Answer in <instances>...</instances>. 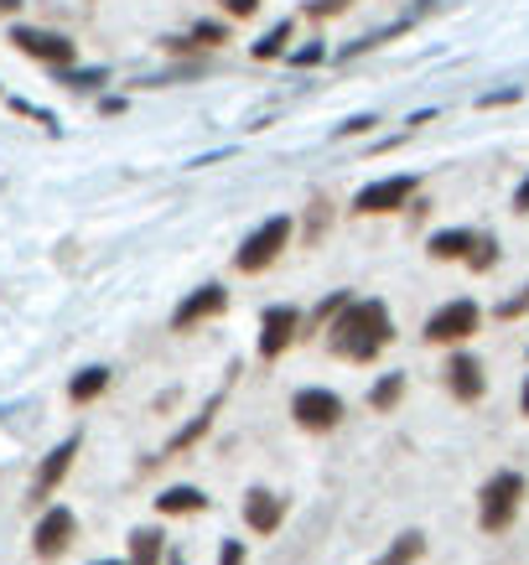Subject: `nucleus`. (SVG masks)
Masks as SVG:
<instances>
[{
	"label": "nucleus",
	"instance_id": "f257e3e1",
	"mask_svg": "<svg viewBox=\"0 0 529 565\" xmlns=\"http://www.w3.org/2000/svg\"><path fill=\"white\" fill-rule=\"evenodd\" d=\"M394 343V322H390V307L384 301H348V307L332 317L327 327V353L332 359H348V363H374L384 348Z\"/></svg>",
	"mask_w": 529,
	"mask_h": 565
},
{
	"label": "nucleus",
	"instance_id": "f03ea898",
	"mask_svg": "<svg viewBox=\"0 0 529 565\" xmlns=\"http://www.w3.org/2000/svg\"><path fill=\"white\" fill-rule=\"evenodd\" d=\"M525 503V478L519 472H494V478L478 488V524L488 534H504Z\"/></svg>",
	"mask_w": 529,
	"mask_h": 565
},
{
	"label": "nucleus",
	"instance_id": "7ed1b4c3",
	"mask_svg": "<svg viewBox=\"0 0 529 565\" xmlns=\"http://www.w3.org/2000/svg\"><path fill=\"white\" fill-rule=\"evenodd\" d=\"M286 244H290V218H265L255 234L240 244L234 265H240L244 275H255V270H265V265H275V255H281Z\"/></svg>",
	"mask_w": 529,
	"mask_h": 565
},
{
	"label": "nucleus",
	"instance_id": "20e7f679",
	"mask_svg": "<svg viewBox=\"0 0 529 565\" xmlns=\"http://www.w3.org/2000/svg\"><path fill=\"white\" fill-rule=\"evenodd\" d=\"M11 42H17V52H27V57H36V63H47L52 73H68L73 57H78V47H73L63 32H36V26H17V32H11Z\"/></svg>",
	"mask_w": 529,
	"mask_h": 565
},
{
	"label": "nucleus",
	"instance_id": "39448f33",
	"mask_svg": "<svg viewBox=\"0 0 529 565\" xmlns=\"http://www.w3.org/2000/svg\"><path fill=\"white\" fill-rule=\"evenodd\" d=\"M73 540H78V519H73V509L57 503V509H47V514L36 519V534H32L36 561H63Z\"/></svg>",
	"mask_w": 529,
	"mask_h": 565
},
{
	"label": "nucleus",
	"instance_id": "423d86ee",
	"mask_svg": "<svg viewBox=\"0 0 529 565\" xmlns=\"http://www.w3.org/2000/svg\"><path fill=\"white\" fill-rule=\"evenodd\" d=\"M290 415H296V426L301 430H338L342 420V399L332 390H301L296 399H290Z\"/></svg>",
	"mask_w": 529,
	"mask_h": 565
},
{
	"label": "nucleus",
	"instance_id": "0eeeda50",
	"mask_svg": "<svg viewBox=\"0 0 529 565\" xmlns=\"http://www.w3.org/2000/svg\"><path fill=\"white\" fill-rule=\"evenodd\" d=\"M478 322H483V311L473 301H446L426 322V343H462V338L478 332Z\"/></svg>",
	"mask_w": 529,
	"mask_h": 565
},
{
	"label": "nucleus",
	"instance_id": "6e6552de",
	"mask_svg": "<svg viewBox=\"0 0 529 565\" xmlns=\"http://www.w3.org/2000/svg\"><path fill=\"white\" fill-rule=\"evenodd\" d=\"M301 332V311L296 307H271L260 317V359H281Z\"/></svg>",
	"mask_w": 529,
	"mask_h": 565
},
{
	"label": "nucleus",
	"instance_id": "1a4fd4ad",
	"mask_svg": "<svg viewBox=\"0 0 529 565\" xmlns=\"http://www.w3.org/2000/svg\"><path fill=\"white\" fill-rule=\"evenodd\" d=\"M78 446H84V436H68V441H57L47 457H42V467H36V482H32V503H47V498L57 493V482L68 478L73 457H78Z\"/></svg>",
	"mask_w": 529,
	"mask_h": 565
},
{
	"label": "nucleus",
	"instance_id": "9d476101",
	"mask_svg": "<svg viewBox=\"0 0 529 565\" xmlns=\"http://www.w3.org/2000/svg\"><path fill=\"white\" fill-rule=\"evenodd\" d=\"M229 307V291H223L219 280H208V286H198V291L182 301V307L171 311V332H192L198 322H208V317H219V311Z\"/></svg>",
	"mask_w": 529,
	"mask_h": 565
},
{
	"label": "nucleus",
	"instance_id": "9b49d317",
	"mask_svg": "<svg viewBox=\"0 0 529 565\" xmlns=\"http://www.w3.org/2000/svg\"><path fill=\"white\" fill-rule=\"evenodd\" d=\"M415 192V177H384V182H369V188L353 198L359 213H400Z\"/></svg>",
	"mask_w": 529,
	"mask_h": 565
},
{
	"label": "nucleus",
	"instance_id": "f8f14e48",
	"mask_svg": "<svg viewBox=\"0 0 529 565\" xmlns=\"http://www.w3.org/2000/svg\"><path fill=\"white\" fill-rule=\"evenodd\" d=\"M244 524L255 534H275L286 524V498H275L271 488H250L244 493Z\"/></svg>",
	"mask_w": 529,
	"mask_h": 565
},
{
	"label": "nucleus",
	"instance_id": "ddd939ff",
	"mask_svg": "<svg viewBox=\"0 0 529 565\" xmlns=\"http://www.w3.org/2000/svg\"><path fill=\"white\" fill-rule=\"evenodd\" d=\"M442 374H446V390H452V399H462V405L483 399V390H488V379H483V363L467 359V353H452V363H446Z\"/></svg>",
	"mask_w": 529,
	"mask_h": 565
},
{
	"label": "nucleus",
	"instance_id": "4468645a",
	"mask_svg": "<svg viewBox=\"0 0 529 565\" xmlns=\"http://www.w3.org/2000/svg\"><path fill=\"white\" fill-rule=\"evenodd\" d=\"M219 405H223V394H213V399H208L203 405V415H192L188 426L177 430V436H171L167 446H161V462H171V457H182V451H188V446H198L208 436V426H213V415H219Z\"/></svg>",
	"mask_w": 529,
	"mask_h": 565
},
{
	"label": "nucleus",
	"instance_id": "2eb2a0df",
	"mask_svg": "<svg viewBox=\"0 0 529 565\" xmlns=\"http://www.w3.org/2000/svg\"><path fill=\"white\" fill-rule=\"evenodd\" d=\"M156 509L171 519H182V514H203L208 509V493L203 488H188V482H177V488H167V493L156 498Z\"/></svg>",
	"mask_w": 529,
	"mask_h": 565
},
{
	"label": "nucleus",
	"instance_id": "dca6fc26",
	"mask_svg": "<svg viewBox=\"0 0 529 565\" xmlns=\"http://www.w3.org/2000/svg\"><path fill=\"white\" fill-rule=\"evenodd\" d=\"M478 249V234L473 228H442L436 239H431V259H467Z\"/></svg>",
	"mask_w": 529,
	"mask_h": 565
},
{
	"label": "nucleus",
	"instance_id": "f3484780",
	"mask_svg": "<svg viewBox=\"0 0 529 565\" xmlns=\"http://www.w3.org/2000/svg\"><path fill=\"white\" fill-rule=\"evenodd\" d=\"M421 555H426V534H421V530H405V534H394V545L384 550L374 565H415Z\"/></svg>",
	"mask_w": 529,
	"mask_h": 565
},
{
	"label": "nucleus",
	"instance_id": "a211bd4d",
	"mask_svg": "<svg viewBox=\"0 0 529 565\" xmlns=\"http://www.w3.org/2000/svg\"><path fill=\"white\" fill-rule=\"evenodd\" d=\"M104 390H109V369H99V363H94V369H84V374L68 384V399H73V405H88V399H99Z\"/></svg>",
	"mask_w": 529,
	"mask_h": 565
},
{
	"label": "nucleus",
	"instance_id": "6ab92c4d",
	"mask_svg": "<svg viewBox=\"0 0 529 565\" xmlns=\"http://www.w3.org/2000/svg\"><path fill=\"white\" fill-rule=\"evenodd\" d=\"M167 545H161V530H136L130 534V565H161Z\"/></svg>",
	"mask_w": 529,
	"mask_h": 565
},
{
	"label": "nucleus",
	"instance_id": "aec40b11",
	"mask_svg": "<svg viewBox=\"0 0 529 565\" xmlns=\"http://www.w3.org/2000/svg\"><path fill=\"white\" fill-rule=\"evenodd\" d=\"M400 394H405V374H384L374 390H369V405H374V411H394Z\"/></svg>",
	"mask_w": 529,
	"mask_h": 565
},
{
	"label": "nucleus",
	"instance_id": "412c9836",
	"mask_svg": "<svg viewBox=\"0 0 529 565\" xmlns=\"http://www.w3.org/2000/svg\"><path fill=\"white\" fill-rule=\"evenodd\" d=\"M286 47H290V21H275L271 32L255 42V57H260V63H271V57H281Z\"/></svg>",
	"mask_w": 529,
	"mask_h": 565
},
{
	"label": "nucleus",
	"instance_id": "4be33fe9",
	"mask_svg": "<svg viewBox=\"0 0 529 565\" xmlns=\"http://www.w3.org/2000/svg\"><path fill=\"white\" fill-rule=\"evenodd\" d=\"M57 84H68V88H84V94H88V88H99L104 84V68H78V73H57Z\"/></svg>",
	"mask_w": 529,
	"mask_h": 565
},
{
	"label": "nucleus",
	"instance_id": "5701e85b",
	"mask_svg": "<svg viewBox=\"0 0 529 565\" xmlns=\"http://www.w3.org/2000/svg\"><path fill=\"white\" fill-rule=\"evenodd\" d=\"M467 265H473V270H494L498 265V239H478V249H473V255H467Z\"/></svg>",
	"mask_w": 529,
	"mask_h": 565
},
{
	"label": "nucleus",
	"instance_id": "b1692460",
	"mask_svg": "<svg viewBox=\"0 0 529 565\" xmlns=\"http://www.w3.org/2000/svg\"><path fill=\"white\" fill-rule=\"evenodd\" d=\"M327 223H332V203H311V223H307V239H311V244L322 239Z\"/></svg>",
	"mask_w": 529,
	"mask_h": 565
},
{
	"label": "nucleus",
	"instance_id": "393cba45",
	"mask_svg": "<svg viewBox=\"0 0 529 565\" xmlns=\"http://www.w3.org/2000/svg\"><path fill=\"white\" fill-rule=\"evenodd\" d=\"M192 47H219L223 42V26H213V21H203V26H192V36H188Z\"/></svg>",
	"mask_w": 529,
	"mask_h": 565
},
{
	"label": "nucleus",
	"instance_id": "a878e982",
	"mask_svg": "<svg viewBox=\"0 0 529 565\" xmlns=\"http://www.w3.org/2000/svg\"><path fill=\"white\" fill-rule=\"evenodd\" d=\"M348 0H307V17H338Z\"/></svg>",
	"mask_w": 529,
	"mask_h": 565
},
{
	"label": "nucleus",
	"instance_id": "bb28decb",
	"mask_svg": "<svg viewBox=\"0 0 529 565\" xmlns=\"http://www.w3.org/2000/svg\"><path fill=\"white\" fill-rule=\"evenodd\" d=\"M219 565H244V545H240V540H223Z\"/></svg>",
	"mask_w": 529,
	"mask_h": 565
},
{
	"label": "nucleus",
	"instance_id": "cd10ccee",
	"mask_svg": "<svg viewBox=\"0 0 529 565\" xmlns=\"http://www.w3.org/2000/svg\"><path fill=\"white\" fill-rule=\"evenodd\" d=\"M296 68H311V63H322V42H311V47H301L296 57H290Z\"/></svg>",
	"mask_w": 529,
	"mask_h": 565
},
{
	"label": "nucleus",
	"instance_id": "c85d7f7f",
	"mask_svg": "<svg viewBox=\"0 0 529 565\" xmlns=\"http://www.w3.org/2000/svg\"><path fill=\"white\" fill-rule=\"evenodd\" d=\"M519 311H529V286L514 296V301H504V307H498V317H519Z\"/></svg>",
	"mask_w": 529,
	"mask_h": 565
},
{
	"label": "nucleus",
	"instance_id": "c756f323",
	"mask_svg": "<svg viewBox=\"0 0 529 565\" xmlns=\"http://www.w3.org/2000/svg\"><path fill=\"white\" fill-rule=\"evenodd\" d=\"M514 99H519V88H504V94H483L478 109H494V104H514Z\"/></svg>",
	"mask_w": 529,
	"mask_h": 565
},
{
	"label": "nucleus",
	"instance_id": "7c9ffc66",
	"mask_svg": "<svg viewBox=\"0 0 529 565\" xmlns=\"http://www.w3.org/2000/svg\"><path fill=\"white\" fill-rule=\"evenodd\" d=\"M229 6V17H255L260 11V0H223Z\"/></svg>",
	"mask_w": 529,
	"mask_h": 565
},
{
	"label": "nucleus",
	"instance_id": "2f4dec72",
	"mask_svg": "<svg viewBox=\"0 0 529 565\" xmlns=\"http://www.w3.org/2000/svg\"><path fill=\"white\" fill-rule=\"evenodd\" d=\"M369 125H374V115H359V120H348V125H342V136H363Z\"/></svg>",
	"mask_w": 529,
	"mask_h": 565
},
{
	"label": "nucleus",
	"instance_id": "473e14b6",
	"mask_svg": "<svg viewBox=\"0 0 529 565\" xmlns=\"http://www.w3.org/2000/svg\"><path fill=\"white\" fill-rule=\"evenodd\" d=\"M514 207H519V213H529V177L519 182V192H514Z\"/></svg>",
	"mask_w": 529,
	"mask_h": 565
},
{
	"label": "nucleus",
	"instance_id": "72a5a7b5",
	"mask_svg": "<svg viewBox=\"0 0 529 565\" xmlns=\"http://www.w3.org/2000/svg\"><path fill=\"white\" fill-rule=\"evenodd\" d=\"M11 11H21V0H0V17H11Z\"/></svg>",
	"mask_w": 529,
	"mask_h": 565
},
{
	"label": "nucleus",
	"instance_id": "f704fd0d",
	"mask_svg": "<svg viewBox=\"0 0 529 565\" xmlns=\"http://www.w3.org/2000/svg\"><path fill=\"white\" fill-rule=\"evenodd\" d=\"M519 405H525V415H529V379H525V390H519Z\"/></svg>",
	"mask_w": 529,
	"mask_h": 565
},
{
	"label": "nucleus",
	"instance_id": "c9c22d12",
	"mask_svg": "<svg viewBox=\"0 0 529 565\" xmlns=\"http://www.w3.org/2000/svg\"><path fill=\"white\" fill-rule=\"evenodd\" d=\"M94 565H130V561H94Z\"/></svg>",
	"mask_w": 529,
	"mask_h": 565
}]
</instances>
